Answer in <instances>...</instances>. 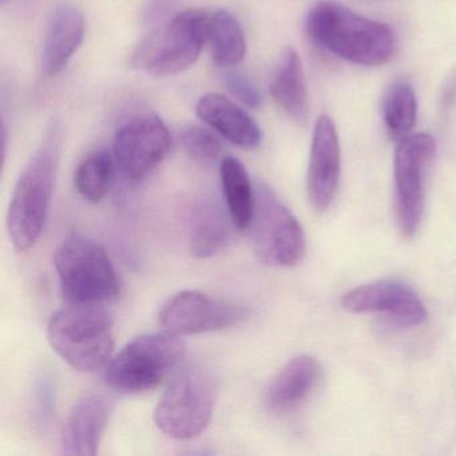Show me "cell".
I'll return each instance as SVG.
<instances>
[{
  "instance_id": "1",
  "label": "cell",
  "mask_w": 456,
  "mask_h": 456,
  "mask_svg": "<svg viewBox=\"0 0 456 456\" xmlns=\"http://www.w3.org/2000/svg\"><path fill=\"white\" fill-rule=\"evenodd\" d=\"M305 28L314 45L354 65L381 66L396 52V37L388 26L330 2L309 10Z\"/></svg>"
},
{
  "instance_id": "2",
  "label": "cell",
  "mask_w": 456,
  "mask_h": 456,
  "mask_svg": "<svg viewBox=\"0 0 456 456\" xmlns=\"http://www.w3.org/2000/svg\"><path fill=\"white\" fill-rule=\"evenodd\" d=\"M61 156V129L52 124L18 178L7 212V231L15 249H30L41 239L49 217Z\"/></svg>"
},
{
  "instance_id": "3",
  "label": "cell",
  "mask_w": 456,
  "mask_h": 456,
  "mask_svg": "<svg viewBox=\"0 0 456 456\" xmlns=\"http://www.w3.org/2000/svg\"><path fill=\"white\" fill-rule=\"evenodd\" d=\"M47 340L74 370H105L116 344L113 319L102 304L68 301L50 319Z\"/></svg>"
},
{
  "instance_id": "4",
  "label": "cell",
  "mask_w": 456,
  "mask_h": 456,
  "mask_svg": "<svg viewBox=\"0 0 456 456\" xmlns=\"http://www.w3.org/2000/svg\"><path fill=\"white\" fill-rule=\"evenodd\" d=\"M210 20L212 15L204 10L178 12L137 45L130 66L154 77L183 73L197 62L209 41Z\"/></svg>"
},
{
  "instance_id": "5",
  "label": "cell",
  "mask_w": 456,
  "mask_h": 456,
  "mask_svg": "<svg viewBox=\"0 0 456 456\" xmlns=\"http://www.w3.org/2000/svg\"><path fill=\"white\" fill-rule=\"evenodd\" d=\"M185 352V343L173 333L140 336L111 357L105 381L121 394L151 391L175 375Z\"/></svg>"
},
{
  "instance_id": "6",
  "label": "cell",
  "mask_w": 456,
  "mask_h": 456,
  "mask_svg": "<svg viewBox=\"0 0 456 456\" xmlns=\"http://www.w3.org/2000/svg\"><path fill=\"white\" fill-rule=\"evenodd\" d=\"M54 261L66 301L102 304L118 297V276L98 242L82 234H70L58 247Z\"/></svg>"
},
{
  "instance_id": "7",
  "label": "cell",
  "mask_w": 456,
  "mask_h": 456,
  "mask_svg": "<svg viewBox=\"0 0 456 456\" xmlns=\"http://www.w3.org/2000/svg\"><path fill=\"white\" fill-rule=\"evenodd\" d=\"M215 402V379L209 370L186 365L173 375L154 410V421L173 439H194L209 426Z\"/></svg>"
},
{
  "instance_id": "8",
  "label": "cell",
  "mask_w": 456,
  "mask_h": 456,
  "mask_svg": "<svg viewBox=\"0 0 456 456\" xmlns=\"http://www.w3.org/2000/svg\"><path fill=\"white\" fill-rule=\"evenodd\" d=\"M248 231L261 260L295 266L305 256V234L293 213L265 185L256 189V208Z\"/></svg>"
},
{
  "instance_id": "9",
  "label": "cell",
  "mask_w": 456,
  "mask_h": 456,
  "mask_svg": "<svg viewBox=\"0 0 456 456\" xmlns=\"http://www.w3.org/2000/svg\"><path fill=\"white\" fill-rule=\"evenodd\" d=\"M172 145L159 117L140 113L125 119L114 135V159L127 180L142 181L159 167Z\"/></svg>"
},
{
  "instance_id": "10",
  "label": "cell",
  "mask_w": 456,
  "mask_h": 456,
  "mask_svg": "<svg viewBox=\"0 0 456 456\" xmlns=\"http://www.w3.org/2000/svg\"><path fill=\"white\" fill-rule=\"evenodd\" d=\"M436 153V141L427 133L407 135L395 151L397 221L404 236H413L423 215V172Z\"/></svg>"
},
{
  "instance_id": "11",
  "label": "cell",
  "mask_w": 456,
  "mask_h": 456,
  "mask_svg": "<svg viewBox=\"0 0 456 456\" xmlns=\"http://www.w3.org/2000/svg\"><path fill=\"white\" fill-rule=\"evenodd\" d=\"M244 317L240 306L210 297L199 290H183L165 301L159 320L167 332L177 336L200 335L225 330Z\"/></svg>"
},
{
  "instance_id": "12",
  "label": "cell",
  "mask_w": 456,
  "mask_h": 456,
  "mask_svg": "<svg viewBox=\"0 0 456 456\" xmlns=\"http://www.w3.org/2000/svg\"><path fill=\"white\" fill-rule=\"evenodd\" d=\"M341 304L354 314H386L403 327H416L427 319L420 298L400 282L379 281L354 288L343 296Z\"/></svg>"
},
{
  "instance_id": "13",
  "label": "cell",
  "mask_w": 456,
  "mask_h": 456,
  "mask_svg": "<svg viewBox=\"0 0 456 456\" xmlns=\"http://www.w3.org/2000/svg\"><path fill=\"white\" fill-rule=\"evenodd\" d=\"M340 169L341 151L338 130L330 117H319L314 125L306 175L309 201L317 212L327 210L335 200Z\"/></svg>"
},
{
  "instance_id": "14",
  "label": "cell",
  "mask_w": 456,
  "mask_h": 456,
  "mask_svg": "<svg viewBox=\"0 0 456 456\" xmlns=\"http://www.w3.org/2000/svg\"><path fill=\"white\" fill-rule=\"evenodd\" d=\"M113 408V400L102 392L82 396L74 404L63 426L61 436L63 455H97Z\"/></svg>"
},
{
  "instance_id": "15",
  "label": "cell",
  "mask_w": 456,
  "mask_h": 456,
  "mask_svg": "<svg viewBox=\"0 0 456 456\" xmlns=\"http://www.w3.org/2000/svg\"><path fill=\"white\" fill-rule=\"evenodd\" d=\"M85 38V17L70 2L58 4L50 14L42 47V71L54 78L65 70Z\"/></svg>"
},
{
  "instance_id": "16",
  "label": "cell",
  "mask_w": 456,
  "mask_h": 456,
  "mask_svg": "<svg viewBox=\"0 0 456 456\" xmlns=\"http://www.w3.org/2000/svg\"><path fill=\"white\" fill-rule=\"evenodd\" d=\"M196 113L205 124L242 149H256L261 143V130L252 117L229 98L209 93L200 98Z\"/></svg>"
},
{
  "instance_id": "17",
  "label": "cell",
  "mask_w": 456,
  "mask_h": 456,
  "mask_svg": "<svg viewBox=\"0 0 456 456\" xmlns=\"http://www.w3.org/2000/svg\"><path fill=\"white\" fill-rule=\"evenodd\" d=\"M233 221L212 199L200 200L189 210V244L194 257L208 258L228 248L233 237Z\"/></svg>"
},
{
  "instance_id": "18",
  "label": "cell",
  "mask_w": 456,
  "mask_h": 456,
  "mask_svg": "<svg viewBox=\"0 0 456 456\" xmlns=\"http://www.w3.org/2000/svg\"><path fill=\"white\" fill-rule=\"evenodd\" d=\"M271 95L287 116L305 122L309 116V98L300 55L287 47L280 57L271 79Z\"/></svg>"
},
{
  "instance_id": "19",
  "label": "cell",
  "mask_w": 456,
  "mask_h": 456,
  "mask_svg": "<svg viewBox=\"0 0 456 456\" xmlns=\"http://www.w3.org/2000/svg\"><path fill=\"white\" fill-rule=\"evenodd\" d=\"M320 378V367L311 356L290 360L272 381L268 404L276 412H289L309 396Z\"/></svg>"
},
{
  "instance_id": "20",
  "label": "cell",
  "mask_w": 456,
  "mask_h": 456,
  "mask_svg": "<svg viewBox=\"0 0 456 456\" xmlns=\"http://www.w3.org/2000/svg\"><path fill=\"white\" fill-rule=\"evenodd\" d=\"M221 185L226 210L240 231H248L256 208V189L241 161L225 157L220 165Z\"/></svg>"
},
{
  "instance_id": "21",
  "label": "cell",
  "mask_w": 456,
  "mask_h": 456,
  "mask_svg": "<svg viewBox=\"0 0 456 456\" xmlns=\"http://www.w3.org/2000/svg\"><path fill=\"white\" fill-rule=\"evenodd\" d=\"M212 60L220 68H232L244 60L247 41L244 30L232 12L218 10L212 14L209 30Z\"/></svg>"
},
{
  "instance_id": "22",
  "label": "cell",
  "mask_w": 456,
  "mask_h": 456,
  "mask_svg": "<svg viewBox=\"0 0 456 456\" xmlns=\"http://www.w3.org/2000/svg\"><path fill=\"white\" fill-rule=\"evenodd\" d=\"M116 159L109 151L90 153L77 167L74 183L86 201L98 204L110 191L116 172Z\"/></svg>"
},
{
  "instance_id": "23",
  "label": "cell",
  "mask_w": 456,
  "mask_h": 456,
  "mask_svg": "<svg viewBox=\"0 0 456 456\" xmlns=\"http://www.w3.org/2000/svg\"><path fill=\"white\" fill-rule=\"evenodd\" d=\"M383 119L387 132L394 140L410 135L418 119V100L408 82H395L389 87L383 102Z\"/></svg>"
},
{
  "instance_id": "24",
  "label": "cell",
  "mask_w": 456,
  "mask_h": 456,
  "mask_svg": "<svg viewBox=\"0 0 456 456\" xmlns=\"http://www.w3.org/2000/svg\"><path fill=\"white\" fill-rule=\"evenodd\" d=\"M180 141L185 153L200 164H213L223 153L220 140L205 127H185L181 132Z\"/></svg>"
},
{
  "instance_id": "25",
  "label": "cell",
  "mask_w": 456,
  "mask_h": 456,
  "mask_svg": "<svg viewBox=\"0 0 456 456\" xmlns=\"http://www.w3.org/2000/svg\"><path fill=\"white\" fill-rule=\"evenodd\" d=\"M224 81H225L229 92L240 102L252 109L260 108L261 102H263L260 90L245 74L240 73V71H228Z\"/></svg>"
},
{
  "instance_id": "26",
  "label": "cell",
  "mask_w": 456,
  "mask_h": 456,
  "mask_svg": "<svg viewBox=\"0 0 456 456\" xmlns=\"http://www.w3.org/2000/svg\"><path fill=\"white\" fill-rule=\"evenodd\" d=\"M7 2H9V0H4V4H7Z\"/></svg>"
}]
</instances>
